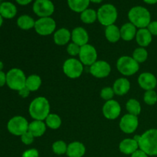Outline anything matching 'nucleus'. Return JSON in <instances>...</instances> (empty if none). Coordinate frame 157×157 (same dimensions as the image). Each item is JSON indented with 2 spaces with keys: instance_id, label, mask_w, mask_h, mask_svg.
I'll return each instance as SVG.
<instances>
[{
  "instance_id": "nucleus-40",
  "label": "nucleus",
  "mask_w": 157,
  "mask_h": 157,
  "mask_svg": "<svg viewBox=\"0 0 157 157\" xmlns=\"http://www.w3.org/2000/svg\"><path fill=\"white\" fill-rule=\"evenodd\" d=\"M30 92L31 91L27 88V87H25L24 88H22V89H21L20 90H18V94H19L21 98H26L27 97H29Z\"/></svg>"
},
{
  "instance_id": "nucleus-7",
  "label": "nucleus",
  "mask_w": 157,
  "mask_h": 157,
  "mask_svg": "<svg viewBox=\"0 0 157 157\" xmlns=\"http://www.w3.org/2000/svg\"><path fill=\"white\" fill-rule=\"evenodd\" d=\"M29 125V122L24 117L15 116L8 122L7 129L9 133L14 136H21L28 131Z\"/></svg>"
},
{
  "instance_id": "nucleus-8",
  "label": "nucleus",
  "mask_w": 157,
  "mask_h": 157,
  "mask_svg": "<svg viewBox=\"0 0 157 157\" xmlns=\"http://www.w3.org/2000/svg\"><path fill=\"white\" fill-rule=\"evenodd\" d=\"M84 67L81 61L76 58H69L64 61L63 64V71L69 78L75 79L82 75Z\"/></svg>"
},
{
  "instance_id": "nucleus-37",
  "label": "nucleus",
  "mask_w": 157,
  "mask_h": 157,
  "mask_svg": "<svg viewBox=\"0 0 157 157\" xmlns=\"http://www.w3.org/2000/svg\"><path fill=\"white\" fill-rule=\"evenodd\" d=\"M34 139H35V136L29 131H27L21 136V142L25 145H31L34 142Z\"/></svg>"
},
{
  "instance_id": "nucleus-18",
  "label": "nucleus",
  "mask_w": 157,
  "mask_h": 157,
  "mask_svg": "<svg viewBox=\"0 0 157 157\" xmlns=\"http://www.w3.org/2000/svg\"><path fill=\"white\" fill-rule=\"evenodd\" d=\"M86 153L85 146L81 142L75 141L67 145V156L68 157H83Z\"/></svg>"
},
{
  "instance_id": "nucleus-2",
  "label": "nucleus",
  "mask_w": 157,
  "mask_h": 157,
  "mask_svg": "<svg viewBox=\"0 0 157 157\" xmlns=\"http://www.w3.org/2000/svg\"><path fill=\"white\" fill-rule=\"evenodd\" d=\"M130 22L138 29H146L151 22V15L147 9L137 6L131 8L128 12Z\"/></svg>"
},
{
  "instance_id": "nucleus-44",
  "label": "nucleus",
  "mask_w": 157,
  "mask_h": 157,
  "mask_svg": "<svg viewBox=\"0 0 157 157\" xmlns=\"http://www.w3.org/2000/svg\"><path fill=\"white\" fill-rule=\"evenodd\" d=\"M143 1L149 5H155L157 3V0H143Z\"/></svg>"
},
{
  "instance_id": "nucleus-11",
  "label": "nucleus",
  "mask_w": 157,
  "mask_h": 157,
  "mask_svg": "<svg viewBox=\"0 0 157 157\" xmlns=\"http://www.w3.org/2000/svg\"><path fill=\"white\" fill-rule=\"evenodd\" d=\"M79 58L83 64L91 66L98 61V52L96 48L91 44H87L81 47L79 53Z\"/></svg>"
},
{
  "instance_id": "nucleus-48",
  "label": "nucleus",
  "mask_w": 157,
  "mask_h": 157,
  "mask_svg": "<svg viewBox=\"0 0 157 157\" xmlns=\"http://www.w3.org/2000/svg\"><path fill=\"white\" fill-rule=\"evenodd\" d=\"M0 5H1V0H0Z\"/></svg>"
},
{
  "instance_id": "nucleus-16",
  "label": "nucleus",
  "mask_w": 157,
  "mask_h": 157,
  "mask_svg": "<svg viewBox=\"0 0 157 157\" xmlns=\"http://www.w3.org/2000/svg\"><path fill=\"white\" fill-rule=\"evenodd\" d=\"M72 42L75 43L80 47L85 45L89 41V35L87 31L82 27H77L71 32Z\"/></svg>"
},
{
  "instance_id": "nucleus-24",
  "label": "nucleus",
  "mask_w": 157,
  "mask_h": 157,
  "mask_svg": "<svg viewBox=\"0 0 157 157\" xmlns=\"http://www.w3.org/2000/svg\"><path fill=\"white\" fill-rule=\"evenodd\" d=\"M46 124L42 121H34L29 125L28 131L30 132L35 137H40L43 136L46 131Z\"/></svg>"
},
{
  "instance_id": "nucleus-5",
  "label": "nucleus",
  "mask_w": 157,
  "mask_h": 157,
  "mask_svg": "<svg viewBox=\"0 0 157 157\" xmlns=\"http://www.w3.org/2000/svg\"><path fill=\"white\" fill-rule=\"evenodd\" d=\"M26 78L21 69L12 68L6 73V84L12 90L18 91L25 87Z\"/></svg>"
},
{
  "instance_id": "nucleus-10",
  "label": "nucleus",
  "mask_w": 157,
  "mask_h": 157,
  "mask_svg": "<svg viewBox=\"0 0 157 157\" xmlns=\"http://www.w3.org/2000/svg\"><path fill=\"white\" fill-rule=\"evenodd\" d=\"M32 9L40 18L51 17L55 12V5L51 0H35Z\"/></svg>"
},
{
  "instance_id": "nucleus-42",
  "label": "nucleus",
  "mask_w": 157,
  "mask_h": 157,
  "mask_svg": "<svg viewBox=\"0 0 157 157\" xmlns=\"http://www.w3.org/2000/svg\"><path fill=\"white\" fill-rule=\"evenodd\" d=\"M6 84V74L2 71H0V87H3Z\"/></svg>"
},
{
  "instance_id": "nucleus-21",
  "label": "nucleus",
  "mask_w": 157,
  "mask_h": 157,
  "mask_svg": "<svg viewBox=\"0 0 157 157\" xmlns=\"http://www.w3.org/2000/svg\"><path fill=\"white\" fill-rule=\"evenodd\" d=\"M115 94L123 96L129 92L130 89V83L128 79L125 78H120L115 81L113 85Z\"/></svg>"
},
{
  "instance_id": "nucleus-35",
  "label": "nucleus",
  "mask_w": 157,
  "mask_h": 157,
  "mask_svg": "<svg viewBox=\"0 0 157 157\" xmlns=\"http://www.w3.org/2000/svg\"><path fill=\"white\" fill-rule=\"evenodd\" d=\"M115 93L113 91V87H104L101 90V97L102 99L105 100L106 101H110V100H113V96H114Z\"/></svg>"
},
{
  "instance_id": "nucleus-19",
  "label": "nucleus",
  "mask_w": 157,
  "mask_h": 157,
  "mask_svg": "<svg viewBox=\"0 0 157 157\" xmlns=\"http://www.w3.org/2000/svg\"><path fill=\"white\" fill-rule=\"evenodd\" d=\"M53 38L55 43L58 45H65L71 39V32L65 28H61L55 32Z\"/></svg>"
},
{
  "instance_id": "nucleus-27",
  "label": "nucleus",
  "mask_w": 157,
  "mask_h": 157,
  "mask_svg": "<svg viewBox=\"0 0 157 157\" xmlns=\"http://www.w3.org/2000/svg\"><path fill=\"white\" fill-rule=\"evenodd\" d=\"M35 21L28 15H22L17 19V25L22 30H29L35 28Z\"/></svg>"
},
{
  "instance_id": "nucleus-3",
  "label": "nucleus",
  "mask_w": 157,
  "mask_h": 157,
  "mask_svg": "<svg viewBox=\"0 0 157 157\" xmlns=\"http://www.w3.org/2000/svg\"><path fill=\"white\" fill-rule=\"evenodd\" d=\"M29 112L35 121H44L50 114V104L47 98L38 97L31 102Z\"/></svg>"
},
{
  "instance_id": "nucleus-15",
  "label": "nucleus",
  "mask_w": 157,
  "mask_h": 157,
  "mask_svg": "<svg viewBox=\"0 0 157 157\" xmlns=\"http://www.w3.org/2000/svg\"><path fill=\"white\" fill-rule=\"evenodd\" d=\"M138 84L142 89L147 90H154L157 85V79L154 75L150 72H144L138 78Z\"/></svg>"
},
{
  "instance_id": "nucleus-1",
  "label": "nucleus",
  "mask_w": 157,
  "mask_h": 157,
  "mask_svg": "<svg viewBox=\"0 0 157 157\" xmlns=\"http://www.w3.org/2000/svg\"><path fill=\"white\" fill-rule=\"evenodd\" d=\"M139 149L148 156H157V129L152 128L140 136Z\"/></svg>"
},
{
  "instance_id": "nucleus-45",
  "label": "nucleus",
  "mask_w": 157,
  "mask_h": 157,
  "mask_svg": "<svg viewBox=\"0 0 157 157\" xmlns=\"http://www.w3.org/2000/svg\"><path fill=\"white\" fill-rule=\"evenodd\" d=\"M103 1H104V0H90V2H93V3H101Z\"/></svg>"
},
{
  "instance_id": "nucleus-4",
  "label": "nucleus",
  "mask_w": 157,
  "mask_h": 157,
  "mask_svg": "<svg viewBox=\"0 0 157 157\" xmlns=\"http://www.w3.org/2000/svg\"><path fill=\"white\" fill-rule=\"evenodd\" d=\"M98 20L102 25L107 26L114 25L117 19V10L112 4H104L98 9Z\"/></svg>"
},
{
  "instance_id": "nucleus-43",
  "label": "nucleus",
  "mask_w": 157,
  "mask_h": 157,
  "mask_svg": "<svg viewBox=\"0 0 157 157\" xmlns=\"http://www.w3.org/2000/svg\"><path fill=\"white\" fill-rule=\"evenodd\" d=\"M16 2L18 4H19L20 6H27L29 3L32 2L33 0H15Z\"/></svg>"
},
{
  "instance_id": "nucleus-22",
  "label": "nucleus",
  "mask_w": 157,
  "mask_h": 157,
  "mask_svg": "<svg viewBox=\"0 0 157 157\" xmlns=\"http://www.w3.org/2000/svg\"><path fill=\"white\" fill-rule=\"evenodd\" d=\"M120 30H121V38L124 41H130L136 38L137 30H136V26L133 25L131 22L124 24Z\"/></svg>"
},
{
  "instance_id": "nucleus-47",
  "label": "nucleus",
  "mask_w": 157,
  "mask_h": 157,
  "mask_svg": "<svg viewBox=\"0 0 157 157\" xmlns=\"http://www.w3.org/2000/svg\"><path fill=\"white\" fill-rule=\"evenodd\" d=\"M3 66H4V64H3L2 61H0V71H2V69H3Z\"/></svg>"
},
{
  "instance_id": "nucleus-14",
  "label": "nucleus",
  "mask_w": 157,
  "mask_h": 157,
  "mask_svg": "<svg viewBox=\"0 0 157 157\" xmlns=\"http://www.w3.org/2000/svg\"><path fill=\"white\" fill-rule=\"evenodd\" d=\"M103 114L107 119L115 120L120 116L121 113V107L117 101L114 100L106 101L103 106Z\"/></svg>"
},
{
  "instance_id": "nucleus-32",
  "label": "nucleus",
  "mask_w": 157,
  "mask_h": 157,
  "mask_svg": "<svg viewBox=\"0 0 157 157\" xmlns=\"http://www.w3.org/2000/svg\"><path fill=\"white\" fill-rule=\"evenodd\" d=\"M133 58L138 63L145 62L148 58V52L145 48L140 47L135 49L133 52Z\"/></svg>"
},
{
  "instance_id": "nucleus-46",
  "label": "nucleus",
  "mask_w": 157,
  "mask_h": 157,
  "mask_svg": "<svg viewBox=\"0 0 157 157\" xmlns=\"http://www.w3.org/2000/svg\"><path fill=\"white\" fill-rule=\"evenodd\" d=\"M2 23H3V18L2 17V15H0V27L2 25Z\"/></svg>"
},
{
  "instance_id": "nucleus-26",
  "label": "nucleus",
  "mask_w": 157,
  "mask_h": 157,
  "mask_svg": "<svg viewBox=\"0 0 157 157\" xmlns=\"http://www.w3.org/2000/svg\"><path fill=\"white\" fill-rule=\"evenodd\" d=\"M67 5L71 10L77 13H81L88 9L90 0H67Z\"/></svg>"
},
{
  "instance_id": "nucleus-41",
  "label": "nucleus",
  "mask_w": 157,
  "mask_h": 157,
  "mask_svg": "<svg viewBox=\"0 0 157 157\" xmlns=\"http://www.w3.org/2000/svg\"><path fill=\"white\" fill-rule=\"evenodd\" d=\"M131 157H149V156L147 153H144V151H142V150L139 149V150H136L135 153H133L131 155Z\"/></svg>"
},
{
  "instance_id": "nucleus-34",
  "label": "nucleus",
  "mask_w": 157,
  "mask_h": 157,
  "mask_svg": "<svg viewBox=\"0 0 157 157\" xmlns=\"http://www.w3.org/2000/svg\"><path fill=\"white\" fill-rule=\"evenodd\" d=\"M144 101L147 105L153 106L157 103V94L154 90H147L144 93Z\"/></svg>"
},
{
  "instance_id": "nucleus-6",
  "label": "nucleus",
  "mask_w": 157,
  "mask_h": 157,
  "mask_svg": "<svg viewBox=\"0 0 157 157\" xmlns=\"http://www.w3.org/2000/svg\"><path fill=\"white\" fill-rule=\"evenodd\" d=\"M117 67L118 71L124 76H131L139 71L140 64L133 57L122 56L117 61Z\"/></svg>"
},
{
  "instance_id": "nucleus-39",
  "label": "nucleus",
  "mask_w": 157,
  "mask_h": 157,
  "mask_svg": "<svg viewBox=\"0 0 157 157\" xmlns=\"http://www.w3.org/2000/svg\"><path fill=\"white\" fill-rule=\"evenodd\" d=\"M147 29L150 31L152 35L157 36V21H151L147 27Z\"/></svg>"
},
{
  "instance_id": "nucleus-13",
  "label": "nucleus",
  "mask_w": 157,
  "mask_h": 157,
  "mask_svg": "<svg viewBox=\"0 0 157 157\" xmlns=\"http://www.w3.org/2000/svg\"><path fill=\"white\" fill-rule=\"evenodd\" d=\"M111 71L110 64L105 61H97L90 66V73L97 78H107Z\"/></svg>"
},
{
  "instance_id": "nucleus-12",
  "label": "nucleus",
  "mask_w": 157,
  "mask_h": 157,
  "mask_svg": "<svg viewBox=\"0 0 157 157\" xmlns=\"http://www.w3.org/2000/svg\"><path fill=\"white\" fill-rule=\"evenodd\" d=\"M120 128L124 133L130 134L134 133L139 126V120L137 116L127 113L122 117L120 121Z\"/></svg>"
},
{
  "instance_id": "nucleus-23",
  "label": "nucleus",
  "mask_w": 157,
  "mask_h": 157,
  "mask_svg": "<svg viewBox=\"0 0 157 157\" xmlns=\"http://www.w3.org/2000/svg\"><path fill=\"white\" fill-rule=\"evenodd\" d=\"M17 14V8L10 2H4L0 5V15L3 18L11 19Z\"/></svg>"
},
{
  "instance_id": "nucleus-20",
  "label": "nucleus",
  "mask_w": 157,
  "mask_h": 157,
  "mask_svg": "<svg viewBox=\"0 0 157 157\" xmlns=\"http://www.w3.org/2000/svg\"><path fill=\"white\" fill-rule=\"evenodd\" d=\"M136 41L140 47H147L153 41V35L147 29V28L140 29L136 32Z\"/></svg>"
},
{
  "instance_id": "nucleus-28",
  "label": "nucleus",
  "mask_w": 157,
  "mask_h": 157,
  "mask_svg": "<svg viewBox=\"0 0 157 157\" xmlns=\"http://www.w3.org/2000/svg\"><path fill=\"white\" fill-rule=\"evenodd\" d=\"M41 78L36 75H32L26 78L25 87L32 91H36L40 88L41 85Z\"/></svg>"
},
{
  "instance_id": "nucleus-30",
  "label": "nucleus",
  "mask_w": 157,
  "mask_h": 157,
  "mask_svg": "<svg viewBox=\"0 0 157 157\" xmlns=\"http://www.w3.org/2000/svg\"><path fill=\"white\" fill-rule=\"evenodd\" d=\"M44 121L46 126L52 130H57L61 125V117L56 113H50Z\"/></svg>"
},
{
  "instance_id": "nucleus-25",
  "label": "nucleus",
  "mask_w": 157,
  "mask_h": 157,
  "mask_svg": "<svg viewBox=\"0 0 157 157\" xmlns=\"http://www.w3.org/2000/svg\"><path fill=\"white\" fill-rule=\"evenodd\" d=\"M105 37L108 41L111 43H116L121 39V30L115 25H111L105 29Z\"/></svg>"
},
{
  "instance_id": "nucleus-29",
  "label": "nucleus",
  "mask_w": 157,
  "mask_h": 157,
  "mask_svg": "<svg viewBox=\"0 0 157 157\" xmlns=\"http://www.w3.org/2000/svg\"><path fill=\"white\" fill-rule=\"evenodd\" d=\"M98 19V12L92 9H87L81 13V20L85 24H92Z\"/></svg>"
},
{
  "instance_id": "nucleus-36",
  "label": "nucleus",
  "mask_w": 157,
  "mask_h": 157,
  "mask_svg": "<svg viewBox=\"0 0 157 157\" xmlns=\"http://www.w3.org/2000/svg\"><path fill=\"white\" fill-rule=\"evenodd\" d=\"M80 51H81V47L74 42L68 44L67 47V52L71 56L75 57L77 55H79Z\"/></svg>"
},
{
  "instance_id": "nucleus-17",
  "label": "nucleus",
  "mask_w": 157,
  "mask_h": 157,
  "mask_svg": "<svg viewBox=\"0 0 157 157\" xmlns=\"http://www.w3.org/2000/svg\"><path fill=\"white\" fill-rule=\"evenodd\" d=\"M119 150L125 155H132L139 150V144L133 138H127L120 143Z\"/></svg>"
},
{
  "instance_id": "nucleus-33",
  "label": "nucleus",
  "mask_w": 157,
  "mask_h": 157,
  "mask_svg": "<svg viewBox=\"0 0 157 157\" xmlns=\"http://www.w3.org/2000/svg\"><path fill=\"white\" fill-rule=\"evenodd\" d=\"M67 145L63 140H57L52 144V151L57 155H64L67 153Z\"/></svg>"
},
{
  "instance_id": "nucleus-9",
  "label": "nucleus",
  "mask_w": 157,
  "mask_h": 157,
  "mask_svg": "<svg viewBox=\"0 0 157 157\" xmlns=\"http://www.w3.org/2000/svg\"><path fill=\"white\" fill-rule=\"evenodd\" d=\"M35 30L38 35L42 36L52 35L56 29V22L51 17H44L35 21Z\"/></svg>"
},
{
  "instance_id": "nucleus-38",
  "label": "nucleus",
  "mask_w": 157,
  "mask_h": 157,
  "mask_svg": "<svg viewBox=\"0 0 157 157\" xmlns=\"http://www.w3.org/2000/svg\"><path fill=\"white\" fill-rule=\"evenodd\" d=\"M21 157H39V153L36 149H29L22 153Z\"/></svg>"
},
{
  "instance_id": "nucleus-31",
  "label": "nucleus",
  "mask_w": 157,
  "mask_h": 157,
  "mask_svg": "<svg viewBox=\"0 0 157 157\" xmlns=\"http://www.w3.org/2000/svg\"><path fill=\"white\" fill-rule=\"evenodd\" d=\"M126 109L128 113L138 116L141 112V105L136 99H130L126 104Z\"/></svg>"
}]
</instances>
